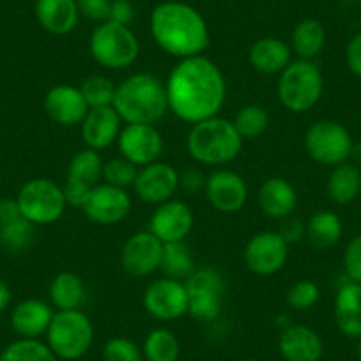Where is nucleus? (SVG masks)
Wrapping results in <instances>:
<instances>
[{
    "label": "nucleus",
    "instance_id": "nucleus-36",
    "mask_svg": "<svg viewBox=\"0 0 361 361\" xmlns=\"http://www.w3.org/2000/svg\"><path fill=\"white\" fill-rule=\"evenodd\" d=\"M78 87L89 109H102V106L114 105L117 83H114L109 76L90 75Z\"/></svg>",
    "mask_w": 361,
    "mask_h": 361
},
{
    "label": "nucleus",
    "instance_id": "nucleus-45",
    "mask_svg": "<svg viewBox=\"0 0 361 361\" xmlns=\"http://www.w3.org/2000/svg\"><path fill=\"white\" fill-rule=\"evenodd\" d=\"M279 232L282 234V238L289 243V246L296 245L301 239L307 238V224H303L300 218L289 216L283 220V225L280 227Z\"/></svg>",
    "mask_w": 361,
    "mask_h": 361
},
{
    "label": "nucleus",
    "instance_id": "nucleus-34",
    "mask_svg": "<svg viewBox=\"0 0 361 361\" xmlns=\"http://www.w3.org/2000/svg\"><path fill=\"white\" fill-rule=\"evenodd\" d=\"M0 361H61L39 338H16L0 353Z\"/></svg>",
    "mask_w": 361,
    "mask_h": 361
},
{
    "label": "nucleus",
    "instance_id": "nucleus-14",
    "mask_svg": "<svg viewBox=\"0 0 361 361\" xmlns=\"http://www.w3.org/2000/svg\"><path fill=\"white\" fill-rule=\"evenodd\" d=\"M163 257V243L152 232H135L121 248V266L133 279H147L159 271Z\"/></svg>",
    "mask_w": 361,
    "mask_h": 361
},
{
    "label": "nucleus",
    "instance_id": "nucleus-32",
    "mask_svg": "<svg viewBox=\"0 0 361 361\" xmlns=\"http://www.w3.org/2000/svg\"><path fill=\"white\" fill-rule=\"evenodd\" d=\"M103 161L102 154L94 149H82L76 152L68 163V179H75L83 185L96 186L103 180Z\"/></svg>",
    "mask_w": 361,
    "mask_h": 361
},
{
    "label": "nucleus",
    "instance_id": "nucleus-3",
    "mask_svg": "<svg viewBox=\"0 0 361 361\" xmlns=\"http://www.w3.org/2000/svg\"><path fill=\"white\" fill-rule=\"evenodd\" d=\"M112 106L124 124H156L169 112L165 82L151 73H133L117 83Z\"/></svg>",
    "mask_w": 361,
    "mask_h": 361
},
{
    "label": "nucleus",
    "instance_id": "nucleus-27",
    "mask_svg": "<svg viewBox=\"0 0 361 361\" xmlns=\"http://www.w3.org/2000/svg\"><path fill=\"white\" fill-rule=\"evenodd\" d=\"M48 294L55 310H80L85 303L87 289L82 276L73 271H62L51 279Z\"/></svg>",
    "mask_w": 361,
    "mask_h": 361
},
{
    "label": "nucleus",
    "instance_id": "nucleus-24",
    "mask_svg": "<svg viewBox=\"0 0 361 361\" xmlns=\"http://www.w3.org/2000/svg\"><path fill=\"white\" fill-rule=\"evenodd\" d=\"M248 62L257 73L280 75L293 62V50L279 37H260L250 47Z\"/></svg>",
    "mask_w": 361,
    "mask_h": 361
},
{
    "label": "nucleus",
    "instance_id": "nucleus-31",
    "mask_svg": "<svg viewBox=\"0 0 361 361\" xmlns=\"http://www.w3.org/2000/svg\"><path fill=\"white\" fill-rule=\"evenodd\" d=\"M195 269V259H193L192 248L186 245V241L163 245L161 266H159L163 276L185 282Z\"/></svg>",
    "mask_w": 361,
    "mask_h": 361
},
{
    "label": "nucleus",
    "instance_id": "nucleus-16",
    "mask_svg": "<svg viewBox=\"0 0 361 361\" xmlns=\"http://www.w3.org/2000/svg\"><path fill=\"white\" fill-rule=\"evenodd\" d=\"M179 177V170L172 163L154 161L138 169L133 190L142 202L159 206L176 199V193L180 190Z\"/></svg>",
    "mask_w": 361,
    "mask_h": 361
},
{
    "label": "nucleus",
    "instance_id": "nucleus-50",
    "mask_svg": "<svg viewBox=\"0 0 361 361\" xmlns=\"http://www.w3.org/2000/svg\"><path fill=\"white\" fill-rule=\"evenodd\" d=\"M350 156H354V158H357L361 161V144L353 145V154Z\"/></svg>",
    "mask_w": 361,
    "mask_h": 361
},
{
    "label": "nucleus",
    "instance_id": "nucleus-13",
    "mask_svg": "<svg viewBox=\"0 0 361 361\" xmlns=\"http://www.w3.org/2000/svg\"><path fill=\"white\" fill-rule=\"evenodd\" d=\"M117 149L123 158L142 169L159 161L165 140L154 124H124L117 138Z\"/></svg>",
    "mask_w": 361,
    "mask_h": 361
},
{
    "label": "nucleus",
    "instance_id": "nucleus-30",
    "mask_svg": "<svg viewBox=\"0 0 361 361\" xmlns=\"http://www.w3.org/2000/svg\"><path fill=\"white\" fill-rule=\"evenodd\" d=\"M343 234L342 220L333 211H317L307 224V239L312 246L326 250L335 246Z\"/></svg>",
    "mask_w": 361,
    "mask_h": 361
},
{
    "label": "nucleus",
    "instance_id": "nucleus-40",
    "mask_svg": "<svg viewBox=\"0 0 361 361\" xmlns=\"http://www.w3.org/2000/svg\"><path fill=\"white\" fill-rule=\"evenodd\" d=\"M319 296H321V290L317 283L312 280H300L287 290V305L296 312L310 310L319 301Z\"/></svg>",
    "mask_w": 361,
    "mask_h": 361
},
{
    "label": "nucleus",
    "instance_id": "nucleus-17",
    "mask_svg": "<svg viewBox=\"0 0 361 361\" xmlns=\"http://www.w3.org/2000/svg\"><path fill=\"white\" fill-rule=\"evenodd\" d=\"M195 225V214L185 200L172 199L156 206L149 220V232L156 235L163 245L186 241Z\"/></svg>",
    "mask_w": 361,
    "mask_h": 361
},
{
    "label": "nucleus",
    "instance_id": "nucleus-6",
    "mask_svg": "<svg viewBox=\"0 0 361 361\" xmlns=\"http://www.w3.org/2000/svg\"><path fill=\"white\" fill-rule=\"evenodd\" d=\"M44 336V342L59 360L76 361L85 356L94 343V326L82 308L55 310Z\"/></svg>",
    "mask_w": 361,
    "mask_h": 361
},
{
    "label": "nucleus",
    "instance_id": "nucleus-42",
    "mask_svg": "<svg viewBox=\"0 0 361 361\" xmlns=\"http://www.w3.org/2000/svg\"><path fill=\"white\" fill-rule=\"evenodd\" d=\"M80 15L94 23L109 22L112 0H76Z\"/></svg>",
    "mask_w": 361,
    "mask_h": 361
},
{
    "label": "nucleus",
    "instance_id": "nucleus-26",
    "mask_svg": "<svg viewBox=\"0 0 361 361\" xmlns=\"http://www.w3.org/2000/svg\"><path fill=\"white\" fill-rule=\"evenodd\" d=\"M335 322L349 338H361V283L347 282L335 298Z\"/></svg>",
    "mask_w": 361,
    "mask_h": 361
},
{
    "label": "nucleus",
    "instance_id": "nucleus-38",
    "mask_svg": "<svg viewBox=\"0 0 361 361\" xmlns=\"http://www.w3.org/2000/svg\"><path fill=\"white\" fill-rule=\"evenodd\" d=\"M138 176V166L133 165L131 161H128L123 156H117V158L109 159L103 165V180L110 186H117V188H133L135 179Z\"/></svg>",
    "mask_w": 361,
    "mask_h": 361
},
{
    "label": "nucleus",
    "instance_id": "nucleus-9",
    "mask_svg": "<svg viewBox=\"0 0 361 361\" xmlns=\"http://www.w3.org/2000/svg\"><path fill=\"white\" fill-rule=\"evenodd\" d=\"M188 290V314L199 322H213L221 315L227 283L213 266H200L185 280Z\"/></svg>",
    "mask_w": 361,
    "mask_h": 361
},
{
    "label": "nucleus",
    "instance_id": "nucleus-8",
    "mask_svg": "<svg viewBox=\"0 0 361 361\" xmlns=\"http://www.w3.org/2000/svg\"><path fill=\"white\" fill-rule=\"evenodd\" d=\"M16 202L22 216L34 227L55 224L68 209L62 185H57L48 177H34L27 180L16 195Z\"/></svg>",
    "mask_w": 361,
    "mask_h": 361
},
{
    "label": "nucleus",
    "instance_id": "nucleus-10",
    "mask_svg": "<svg viewBox=\"0 0 361 361\" xmlns=\"http://www.w3.org/2000/svg\"><path fill=\"white\" fill-rule=\"evenodd\" d=\"M353 138L347 128L336 121H317L305 135L307 154L322 166H338L353 154Z\"/></svg>",
    "mask_w": 361,
    "mask_h": 361
},
{
    "label": "nucleus",
    "instance_id": "nucleus-43",
    "mask_svg": "<svg viewBox=\"0 0 361 361\" xmlns=\"http://www.w3.org/2000/svg\"><path fill=\"white\" fill-rule=\"evenodd\" d=\"M92 188H94V186L83 185V183H80V180L68 179V177H66V183L62 185V192H64L66 204H68L69 207L82 209V207L85 206L87 199H89V193Z\"/></svg>",
    "mask_w": 361,
    "mask_h": 361
},
{
    "label": "nucleus",
    "instance_id": "nucleus-29",
    "mask_svg": "<svg viewBox=\"0 0 361 361\" xmlns=\"http://www.w3.org/2000/svg\"><path fill=\"white\" fill-rule=\"evenodd\" d=\"M361 192V172L356 165L345 161L333 166L328 177V195L335 204H350Z\"/></svg>",
    "mask_w": 361,
    "mask_h": 361
},
{
    "label": "nucleus",
    "instance_id": "nucleus-46",
    "mask_svg": "<svg viewBox=\"0 0 361 361\" xmlns=\"http://www.w3.org/2000/svg\"><path fill=\"white\" fill-rule=\"evenodd\" d=\"M135 18V9L130 0H112L110 6V18L109 22L121 23V25H131Z\"/></svg>",
    "mask_w": 361,
    "mask_h": 361
},
{
    "label": "nucleus",
    "instance_id": "nucleus-4",
    "mask_svg": "<svg viewBox=\"0 0 361 361\" xmlns=\"http://www.w3.org/2000/svg\"><path fill=\"white\" fill-rule=\"evenodd\" d=\"M243 144L245 140L234 123L220 116L193 124L186 137L190 158L206 166H224L234 161L241 154Z\"/></svg>",
    "mask_w": 361,
    "mask_h": 361
},
{
    "label": "nucleus",
    "instance_id": "nucleus-15",
    "mask_svg": "<svg viewBox=\"0 0 361 361\" xmlns=\"http://www.w3.org/2000/svg\"><path fill=\"white\" fill-rule=\"evenodd\" d=\"M82 211L92 224L112 227L128 218L131 211V197L128 190L99 183L90 190Z\"/></svg>",
    "mask_w": 361,
    "mask_h": 361
},
{
    "label": "nucleus",
    "instance_id": "nucleus-25",
    "mask_svg": "<svg viewBox=\"0 0 361 361\" xmlns=\"http://www.w3.org/2000/svg\"><path fill=\"white\" fill-rule=\"evenodd\" d=\"M36 18L47 32L66 36L78 25V4L76 0H37Z\"/></svg>",
    "mask_w": 361,
    "mask_h": 361
},
{
    "label": "nucleus",
    "instance_id": "nucleus-23",
    "mask_svg": "<svg viewBox=\"0 0 361 361\" xmlns=\"http://www.w3.org/2000/svg\"><path fill=\"white\" fill-rule=\"evenodd\" d=\"M260 211L271 220H286L298 207V192L283 177H269L257 192Z\"/></svg>",
    "mask_w": 361,
    "mask_h": 361
},
{
    "label": "nucleus",
    "instance_id": "nucleus-5",
    "mask_svg": "<svg viewBox=\"0 0 361 361\" xmlns=\"http://www.w3.org/2000/svg\"><path fill=\"white\" fill-rule=\"evenodd\" d=\"M324 92V76L314 61L290 62L279 75L276 94L283 109L293 114H305L314 109Z\"/></svg>",
    "mask_w": 361,
    "mask_h": 361
},
{
    "label": "nucleus",
    "instance_id": "nucleus-52",
    "mask_svg": "<svg viewBox=\"0 0 361 361\" xmlns=\"http://www.w3.org/2000/svg\"><path fill=\"white\" fill-rule=\"evenodd\" d=\"M357 356H360V357H361V342H360V343H357Z\"/></svg>",
    "mask_w": 361,
    "mask_h": 361
},
{
    "label": "nucleus",
    "instance_id": "nucleus-51",
    "mask_svg": "<svg viewBox=\"0 0 361 361\" xmlns=\"http://www.w3.org/2000/svg\"><path fill=\"white\" fill-rule=\"evenodd\" d=\"M238 361H260V360H255V357H243V360H238Z\"/></svg>",
    "mask_w": 361,
    "mask_h": 361
},
{
    "label": "nucleus",
    "instance_id": "nucleus-33",
    "mask_svg": "<svg viewBox=\"0 0 361 361\" xmlns=\"http://www.w3.org/2000/svg\"><path fill=\"white\" fill-rule=\"evenodd\" d=\"M145 361H179L180 343L166 328H154L147 333L142 343Z\"/></svg>",
    "mask_w": 361,
    "mask_h": 361
},
{
    "label": "nucleus",
    "instance_id": "nucleus-22",
    "mask_svg": "<svg viewBox=\"0 0 361 361\" xmlns=\"http://www.w3.org/2000/svg\"><path fill=\"white\" fill-rule=\"evenodd\" d=\"M279 350L286 361H319L324 354V343L310 326L290 322L280 331Z\"/></svg>",
    "mask_w": 361,
    "mask_h": 361
},
{
    "label": "nucleus",
    "instance_id": "nucleus-19",
    "mask_svg": "<svg viewBox=\"0 0 361 361\" xmlns=\"http://www.w3.org/2000/svg\"><path fill=\"white\" fill-rule=\"evenodd\" d=\"M44 112L59 126L73 128L80 126L89 112L85 98L78 85L71 83H57L44 94Z\"/></svg>",
    "mask_w": 361,
    "mask_h": 361
},
{
    "label": "nucleus",
    "instance_id": "nucleus-44",
    "mask_svg": "<svg viewBox=\"0 0 361 361\" xmlns=\"http://www.w3.org/2000/svg\"><path fill=\"white\" fill-rule=\"evenodd\" d=\"M206 179L207 176H204V172L200 169H188L185 172H180L179 177V188L185 190L188 193H197L204 192L206 188Z\"/></svg>",
    "mask_w": 361,
    "mask_h": 361
},
{
    "label": "nucleus",
    "instance_id": "nucleus-49",
    "mask_svg": "<svg viewBox=\"0 0 361 361\" xmlns=\"http://www.w3.org/2000/svg\"><path fill=\"white\" fill-rule=\"evenodd\" d=\"M11 301H13L11 287L8 286V282H6V280L0 279V314L11 307Z\"/></svg>",
    "mask_w": 361,
    "mask_h": 361
},
{
    "label": "nucleus",
    "instance_id": "nucleus-47",
    "mask_svg": "<svg viewBox=\"0 0 361 361\" xmlns=\"http://www.w3.org/2000/svg\"><path fill=\"white\" fill-rule=\"evenodd\" d=\"M345 62L347 68L361 78V32L356 34V36L349 41V44H347Z\"/></svg>",
    "mask_w": 361,
    "mask_h": 361
},
{
    "label": "nucleus",
    "instance_id": "nucleus-41",
    "mask_svg": "<svg viewBox=\"0 0 361 361\" xmlns=\"http://www.w3.org/2000/svg\"><path fill=\"white\" fill-rule=\"evenodd\" d=\"M343 267L350 282L361 283V235H356L347 245L343 253Z\"/></svg>",
    "mask_w": 361,
    "mask_h": 361
},
{
    "label": "nucleus",
    "instance_id": "nucleus-53",
    "mask_svg": "<svg viewBox=\"0 0 361 361\" xmlns=\"http://www.w3.org/2000/svg\"><path fill=\"white\" fill-rule=\"evenodd\" d=\"M0 185H2V173H0Z\"/></svg>",
    "mask_w": 361,
    "mask_h": 361
},
{
    "label": "nucleus",
    "instance_id": "nucleus-2",
    "mask_svg": "<svg viewBox=\"0 0 361 361\" xmlns=\"http://www.w3.org/2000/svg\"><path fill=\"white\" fill-rule=\"evenodd\" d=\"M151 34L165 54L176 59L204 55L211 36L206 18L185 2H161L151 15Z\"/></svg>",
    "mask_w": 361,
    "mask_h": 361
},
{
    "label": "nucleus",
    "instance_id": "nucleus-48",
    "mask_svg": "<svg viewBox=\"0 0 361 361\" xmlns=\"http://www.w3.org/2000/svg\"><path fill=\"white\" fill-rule=\"evenodd\" d=\"M16 218H22V211L16 199H0V225L16 220Z\"/></svg>",
    "mask_w": 361,
    "mask_h": 361
},
{
    "label": "nucleus",
    "instance_id": "nucleus-12",
    "mask_svg": "<svg viewBox=\"0 0 361 361\" xmlns=\"http://www.w3.org/2000/svg\"><path fill=\"white\" fill-rule=\"evenodd\" d=\"M142 303L156 321H177L188 314V290L185 282L161 276L145 287Z\"/></svg>",
    "mask_w": 361,
    "mask_h": 361
},
{
    "label": "nucleus",
    "instance_id": "nucleus-39",
    "mask_svg": "<svg viewBox=\"0 0 361 361\" xmlns=\"http://www.w3.org/2000/svg\"><path fill=\"white\" fill-rule=\"evenodd\" d=\"M103 361H144V354L131 338L112 336L103 345Z\"/></svg>",
    "mask_w": 361,
    "mask_h": 361
},
{
    "label": "nucleus",
    "instance_id": "nucleus-21",
    "mask_svg": "<svg viewBox=\"0 0 361 361\" xmlns=\"http://www.w3.org/2000/svg\"><path fill=\"white\" fill-rule=\"evenodd\" d=\"M55 308L51 303L37 298H27L11 310V329L18 338H41L47 335L54 319Z\"/></svg>",
    "mask_w": 361,
    "mask_h": 361
},
{
    "label": "nucleus",
    "instance_id": "nucleus-20",
    "mask_svg": "<svg viewBox=\"0 0 361 361\" xmlns=\"http://www.w3.org/2000/svg\"><path fill=\"white\" fill-rule=\"evenodd\" d=\"M121 130H123V119L114 106L90 109L80 124L83 144L98 152L117 144Z\"/></svg>",
    "mask_w": 361,
    "mask_h": 361
},
{
    "label": "nucleus",
    "instance_id": "nucleus-28",
    "mask_svg": "<svg viewBox=\"0 0 361 361\" xmlns=\"http://www.w3.org/2000/svg\"><path fill=\"white\" fill-rule=\"evenodd\" d=\"M326 44V30L319 20L305 18L294 27L290 50L301 61H314Z\"/></svg>",
    "mask_w": 361,
    "mask_h": 361
},
{
    "label": "nucleus",
    "instance_id": "nucleus-18",
    "mask_svg": "<svg viewBox=\"0 0 361 361\" xmlns=\"http://www.w3.org/2000/svg\"><path fill=\"white\" fill-rule=\"evenodd\" d=\"M207 202L225 214L238 213L248 200V185L245 177L228 169H216L206 179L204 188Z\"/></svg>",
    "mask_w": 361,
    "mask_h": 361
},
{
    "label": "nucleus",
    "instance_id": "nucleus-35",
    "mask_svg": "<svg viewBox=\"0 0 361 361\" xmlns=\"http://www.w3.org/2000/svg\"><path fill=\"white\" fill-rule=\"evenodd\" d=\"M235 130L243 137V140H253V138L262 137L269 128V112L262 105H245L238 110V114L232 119Z\"/></svg>",
    "mask_w": 361,
    "mask_h": 361
},
{
    "label": "nucleus",
    "instance_id": "nucleus-1",
    "mask_svg": "<svg viewBox=\"0 0 361 361\" xmlns=\"http://www.w3.org/2000/svg\"><path fill=\"white\" fill-rule=\"evenodd\" d=\"M169 112L186 124L220 116L227 82L220 66L206 55L177 61L165 82Z\"/></svg>",
    "mask_w": 361,
    "mask_h": 361
},
{
    "label": "nucleus",
    "instance_id": "nucleus-11",
    "mask_svg": "<svg viewBox=\"0 0 361 361\" xmlns=\"http://www.w3.org/2000/svg\"><path fill=\"white\" fill-rule=\"evenodd\" d=\"M289 259V243L279 231H262L248 239L243 260L248 271L259 276L276 275Z\"/></svg>",
    "mask_w": 361,
    "mask_h": 361
},
{
    "label": "nucleus",
    "instance_id": "nucleus-7",
    "mask_svg": "<svg viewBox=\"0 0 361 361\" xmlns=\"http://www.w3.org/2000/svg\"><path fill=\"white\" fill-rule=\"evenodd\" d=\"M89 51L90 57L102 68L119 71L137 62L140 55V41L128 25L103 22L90 32Z\"/></svg>",
    "mask_w": 361,
    "mask_h": 361
},
{
    "label": "nucleus",
    "instance_id": "nucleus-37",
    "mask_svg": "<svg viewBox=\"0 0 361 361\" xmlns=\"http://www.w3.org/2000/svg\"><path fill=\"white\" fill-rule=\"evenodd\" d=\"M32 235L34 225L23 216L0 225V246L8 253H20L29 248Z\"/></svg>",
    "mask_w": 361,
    "mask_h": 361
}]
</instances>
